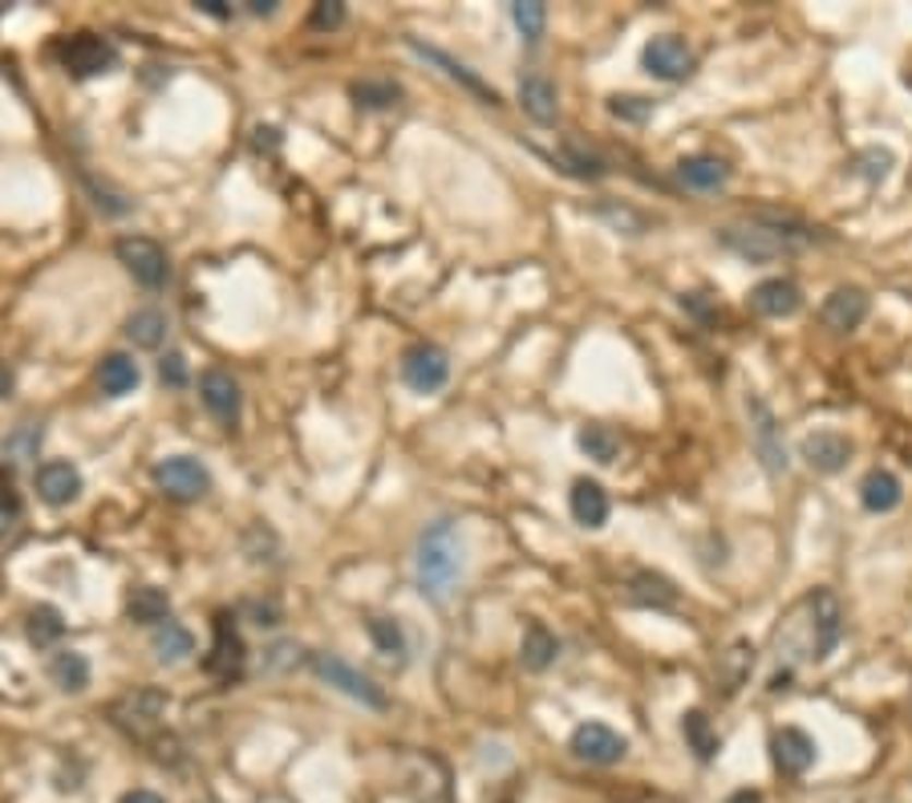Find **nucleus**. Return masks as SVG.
I'll return each instance as SVG.
<instances>
[{"label":"nucleus","instance_id":"1","mask_svg":"<svg viewBox=\"0 0 912 803\" xmlns=\"http://www.w3.org/2000/svg\"><path fill=\"white\" fill-rule=\"evenodd\" d=\"M843 637V609L831 588H812L775 625V649L787 661H827Z\"/></svg>","mask_w":912,"mask_h":803},{"label":"nucleus","instance_id":"7","mask_svg":"<svg viewBox=\"0 0 912 803\" xmlns=\"http://www.w3.org/2000/svg\"><path fill=\"white\" fill-rule=\"evenodd\" d=\"M451 377V361L442 353L439 345H410L406 358H401V382L413 389V394H434V389L446 386Z\"/></svg>","mask_w":912,"mask_h":803},{"label":"nucleus","instance_id":"4","mask_svg":"<svg viewBox=\"0 0 912 803\" xmlns=\"http://www.w3.org/2000/svg\"><path fill=\"white\" fill-rule=\"evenodd\" d=\"M115 256L122 260V268H127L143 288H163L167 285V276H171L167 252H163L155 240H146V236H122L115 244Z\"/></svg>","mask_w":912,"mask_h":803},{"label":"nucleus","instance_id":"2","mask_svg":"<svg viewBox=\"0 0 912 803\" xmlns=\"http://www.w3.org/2000/svg\"><path fill=\"white\" fill-rule=\"evenodd\" d=\"M467 564V548L463 536L451 519H434L422 536H418V552H413V573H418V588L430 601H446L451 588L458 585Z\"/></svg>","mask_w":912,"mask_h":803},{"label":"nucleus","instance_id":"15","mask_svg":"<svg viewBox=\"0 0 912 803\" xmlns=\"http://www.w3.org/2000/svg\"><path fill=\"white\" fill-rule=\"evenodd\" d=\"M770 759L783 775H807L815 763V739L799 727H783L770 739Z\"/></svg>","mask_w":912,"mask_h":803},{"label":"nucleus","instance_id":"25","mask_svg":"<svg viewBox=\"0 0 912 803\" xmlns=\"http://www.w3.org/2000/svg\"><path fill=\"white\" fill-rule=\"evenodd\" d=\"M139 361L127 358V353H110V358L98 365V386L106 398H127V394H134V386H139Z\"/></svg>","mask_w":912,"mask_h":803},{"label":"nucleus","instance_id":"47","mask_svg":"<svg viewBox=\"0 0 912 803\" xmlns=\"http://www.w3.org/2000/svg\"><path fill=\"white\" fill-rule=\"evenodd\" d=\"M203 13H212V16H228V9H219V4H215V0H207V4H200Z\"/></svg>","mask_w":912,"mask_h":803},{"label":"nucleus","instance_id":"20","mask_svg":"<svg viewBox=\"0 0 912 803\" xmlns=\"http://www.w3.org/2000/svg\"><path fill=\"white\" fill-rule=\"evenodd\" d=\"M519 106H524V115H528L531 122H540V127H552L560 118V94L543 73L519 77Z\"/></svg>","mask_w":912,"mask_h":803},{"label":"nucleus","instance_id":"42","mask_svg":"<svg viewBox=\"0 0 912 803\" xmlns=\"http://www.w3.org/2000/svg\"><path fill=\"white\" fill-rule=\"evenodd\" d=\"M864 163H868V167H864V175H868L872 183L892 171V155H888V151H868V155H864Z\"/></svg>","mask_w":912,"mask_h":803},{"label":"nucleus","instance_id":"13","mask_svg":"<svg viewBox=\"0 0 912 803\" xmlns=\"http://www.w3.org/2000/svg\"><path fill=\"white\" fill-rule=\"evenodd\" d=\"M33 483H37V495H41L49 507H70V503L82 495V471L65 459L41 463L37 475H33Z\"/></svg>","mask_w":912,"mask_h":803},{"label":"nucleus","instance_id":"49","mask_svg":"<svg viewBox=\"0 0 912 803\" xmlns=\"http://www.w3.org/2000/svg\"><path fill=\"white\" fill-rule=\"evenodd\" d=\"M503 803H512V800H503Z\"/></svg>","mask_w":912,"mask_h":803},{"label":"nucleus","instance_id":"24","mask_svg":"<svg viewBox=\"0 0 912 803\" xmlns=\"http://www.w3.org/2000/svg\"><path fill=\"white\" fill-rule=\"evenodd\" d=\"M751 670H755V646L751 642H734V646L718 658V686L722 694H739L746 682H751Z\"/></svg>","mask_w":912,"mask_h":803},{"label":"nucleus","instance_id":"14","mask_svg":"<svg viewBox=\"0 0 912 803\" xmlns=\"http://www.w3.org/2000/svg\"><path fill=\"white\" fill-rule=\"evenodd\" d=\"M799 459L819 475H836L848 467V459H852V439H843V434H836V431L807 434V439L799 443Z\"/></svg>","mask_w":912,"mask_h":803},{"label":"nucleus","instance_id":"9","mask_svg":"<svg viewBox=\"0 0 912 803\" xmlns=\"http://www.w3.org/2000/svg\"><path fill=\"white\" fill-rule=\"evenodd\" d=\"M115 61H118L115 45L94 37V33H77V37H70L65 49H61V65H65L73 77H98V73H110L115 70Z\"/></svg>","mask_w":912,"mask_h":803},{"label":"nucleus","instance_id":"43","mask_svg":"<svg viewBox=\"0 0 912 803\" xmlns=\"http://www.w3.org/2000/svg\"><path fill=\"white\" fill-rule=\"evenodd\" d=\"M122 803H163V795H155V791H130V795H122Z\"/></svg>","mask_w":912,"mask_h":803},{"label":"nucleus","instance_id":"17","mask_svg":"<svg viewBox=\"0 0 912 803\" xmlns=\"http://www.w3.org/2000/svg\"><path fill=\"white\" fill-rule=\"evenodd\" d=\"M207 670H212L215 678H224V682L240 678V670H243V642L228 613L215 618V649H212V658H207Z\"/></svg>","mask_w":912,"mask_h":803},{"label":"nucleus","instance_id":"36","mask_svg":"<svg viewBox=\"0 0 912 803\" xmlns=\"http://www.w3.org/2000/svg\"><path fill=\"white\" fill-rule=\"evenodd\" d=\"M512 21L515 29L524 33V41L536 45L543 37V29H548V9L540 0H519V4H512Z\"/></svg>","mask_w":912,"mask_h":803},{"label":"nucleus","instance_id":"10","mask_svg":"<svg viewBox=\"0 0 912 803\" xmlns=\"http://www.w3.org/2000/svg\"><path fill=\"white\" fill-rule=\"evenodd\" d=\"M572 755L585 763H597V767H613V763H621L628 755V743L604 722H585V727L572 731Z\"/></svg>","mask_w":912,"mask_h":803},{"label":"nucleus","instance_id":"5","mask_svg":"<svg viewBox=\"0 0 912 803\" xmlns=\"http://www.w3.org/2000/svg\"><path fill=\"white\" fill-rule=\"evenodd\" d=\"M155 483L163 488V495H171L179 503H191V500H203L212 491V475H207V467L200 459H191V455H171V459H163L155 467Z\"/></svg>","mask_w":912,"mask_h":803},{"label":"nucleus","instance_id":"29","mask_svg":"<svg viewBox=\"0 0 912 803\" xmlns=\"http://www.w3.org/2000/svg\"><path fill=\"white\" fill-rule=\"evenodd\" d=\"M628 601L649 604V609H673L677 604V588L657 573H637L628 580Z\"/></svg>","mask_w":912,"mask_h":803},{"label":"nucleus","instance_id":"19","mask_svg":"<svg viewBox=\"0 0 912 803\" xmlns=\"http://www.w3.org/2000/svg\"><path fill=\"white\" fill-rule=\"evenodd\" d=\"M751 309L763 316H795L803 309V292H799L795 280H763V285L751 288Z\"/></svg>","mask_w":912,"mask_h":803},{"label":"nucleus","instance_id":"44","mask_svg":"<svg viewBox=\"0 0 912 803\" xmlns=\"http://www.w3.org/2000/svg\"><path fill=\"white\" fill-rule=\"evenodd\" d=\"M9 394H13V370L0 361V398H9Z\"/></svg>","mask_w":912,"mask_h":803},{"label":"nucleus","instance_id":"38","mask_svg":"<svg viewBox=\"0 0 912 803\" xmlns=\"http://www.w3.org/2000/svg\"><path fill=\"white\" fill-rule=\"evenodd\" d=\"M353 98H357V106L382 110L389 101H398V86H389V82H361V86H353Z\"/></svg>","mask_w":912,"mask_h":803},{"label":"nucleus","instance_id":"46","mask_svg":"<svg viewBox=\"0 0 912 803\" xmlns=\"http://www.w3.org/2000/svg\"><path fill=\"white\" fill-rule=\"evenodd\" d=\"M252 13H256V16H272V13H276V4H272V0H252Z\"/></svg>","mask_w":912,"mask_h":803},{"label":"nucleus","instance_id":"48","mask_svg":"<svg viewBox=\"0 0 912 803\" xmlns=\"http://www.w3.org/2000/svg\"><path fill=\"white\" fill-rule=\"evenodd\" d=\"M904 82H909V86H912V65H909V73H904Z\"/></svg>","mask_w":912,"mask_h":803},{"label":"nucleus","instance_id":"6","mask_svg":"<svg viewBox=\"0 0 912 803\" xmlns=\"http://www.w3.org/2000/svg\"><path fill=\"white\" fill-rule=\"evenodd\" d=\"M313 670H316L321 678H325L328 686H337L341 694H349L353 703L370 706V710H385L382 686H373L370 678L361 674V670H353L349 661L333 658V654H313Z\"/></svg>","mask_w":912,"mask_h":803},{"label":"nucleus","instance_id":"37","mask_svg":"<svg viewBox=\"0 0 912 803\" xmlns=\"http://www.w3.org/2000/svg\"><path fill=\"white\" fill-rule=\"evenodd\" d=\"M370 642L377 649H382L385 658H401L406 654V633H401V625L398 621H389V618H370Z\"/></svg>","mask_w":912,"mask_h":803},{"label":"nucleus","instance_id":"33","mask_svg":"<svg viewBox=\"0 0 912 803\" xmlns=\"http://www.w3.org/2000/svg\"><path fill=\"white\" fill-rule=\"evenodd\" d=\"M49 678H53L61 690H86L89 686V661L82 658V654H73V649L53 654V661H49Z\"/></svg>","mask_w":912,"mask_h":803},{"label":"nucleus","instance_id":"8","mask_svg":"<svg viewBox=\"0 0 912 803\" xmlns=\"http://www.w3.org/2000/svg\"><path fill=\"white\" fill-rule=\"evenodd\" d=\"M641 65H645V73H653L661 82H682V77L694 73V49H689L682 37L661 33V37H653V41L641 49Z\"/></svg>","mask_w":912,"mask_h":803},{"label":"nucleus","instance_id":"27","mask_svg":"<svg viewBox=\"0 0 912 803\" xmlns=\"http://www.w3.org/2000/svg\"><path fill=\"white\" fill-rule=\"evenodd\" d=\"M556 654H560L556 633L548 630L543 621H531L528 633H524V646H519V658H524V666H528L531 674H540V670H548V666L556 661Z\"/></svg>","mask_w":912,"mask_h":803},{"label":"nucleus","instance_id":"23","mask_svg":"<svg viewBox=\"0 0 912 803\" xmlns=\"http://www.w3.org/2000/svg\"><path fill=\"white\" fill-rule=\"evenodd\" d=\"M410 49H413V53H418V58H427V61H434V65H442V73H446V77H455V82H463V86L471 89V94H479V98H483V101H491V106H500V94H495V89L487 86V82H483V77H479V73H471V70H467L463 61L446 58L442 49H434V45H422V41H413V37H410Z\"/></svg>","mask_w":912,"mask_h":803},{"label":"nucleus","instance_id":"35","mask_svg":"<svg viewBox=\"0 0 912 803\" xmlns=\"http://www.w3.org/2000/svg\"><path fill=\"white\" fill-rule=\"evenodd\" d=\"M61 633H65V621H61V613L53 609V604H37V609L29 613V642L37 649L61 642Z\"/></svg>","mask_w":912,"mask_h":803},{"label":"nucleus","instance_id":"31","mask_svg":"<svg viewBox=\"0 0 912 803\" xmlns=\"http://www.w3.org/2000/svg\"><path fill=\"white\" fill-rule=\"evenodd\" d=\"M151 646H155L158 661H183L187 654L195 649V637H191V630H183L179 621H167V625H158L155 630Z\"/></svg>","mask_w":912,"mask_h":803},{"label":"nucleus","instance_id":"16","mask_svg":"<svg viewBox=\"0 0 912 803\" xmlns=\"http://www.w3.org/2000/svg\"><path fill=\"white\" fill-rule=\"evenodd\" d=\"M200 398H203V406L219 418V422H236V418H240L243 394H240V382H236L231 373H224V370L203 373L200 377Z\"/></svg>","mask_w":912,"mask_h":803},{"label":"nucleus","instance_id":"3","mask_svg":"<svg viewBox=\"0 0 912 803\" xmlns=\"http://www.w3.org/2000/svg\"><path fill=\"white\" fill-rule=\"evenodd\" d=\"M718 240H722L730 252H739L742 260H751V264H770V260H783V256H791V252L799 248L795 231L767 228V224H751V228H722V231H718Z\"/></svg>","mask_w":912,"mask_h":803},{"label":"nucleus","instance_id":"30","mask_svg":"<svg viewBox=\"0 0 912 803\" xmlns=\"http://www.w3.org/2000/svg\"><path fill=\"white\" fill-rule=\"evenodd\" d=\"M682 734H685V743H689V751H694L701 763H710L713 755L722 751V739H718V731H713L710 718L701 715V710H685V715H682Z\"/></svg>","mask_w":912,"mask_h":803},{"label":"nucleus","instance_id":"32","mask_svg":"<svg viewBox=\"0 0 912 803\" xmlns=\"http://www.w3.org/2000/svg\"><path fill=\"white\" fill-rule=\"evenodd\" d=\"M127 337L139 345V349H158L163 337H167V316L158 313V309H139V313L127 321Z\"/></svg>","mask_w":912,"mask_h":803},{"label":"nucleus","instance_id":"39","mask_svg":"<svg viewBox=\"0 0 912 803\" xmlns=\"http://www.w3.org/2000/svg\"><path fill=\"white\" fill-rule=\"evenodd\" d=\"M609 110H613L616 118H625V122H645V118L653 115V101H649V98H633V94H628V98H613V101H609Z\"/></svg>","mask_w":912,"mask_h":803},{"label":"nucleus","instance_id":"26","mask_svg":"<svg viewBox=\"0 0 912 803\" xmlns=\"http://www.w3.org/2000/svg\"><path fill=\"white\" fill-rule=\"evenodd\" d=\"M677 179L685 187H694V191H718V187H727L730 167L713 155H694L677 163Z\"/></svg>","mask_w":912,"mask_h":803},{"label":"nucleus","instance_id":"45","mask_svg":"<svg viewBox=\"0 0 912 803\" xmlns=\"http://www.w3.org/2000/svg\"><path fill=\"white\" fill-rule=\"evenodd\" d=\"M727 803H763V795H758V791H739V795H730Z\"/></svg>","mask_w":912,"mask_h":803},{"label":"nucleus","instance_id":"28","mask_svg":"<svg viewBox=\"0 0 912 803\" xmlns=\"http://www.w3.org/2000/svg\"><path fill=\"white\" fill-rule=\"evenodd\" d=\"M127 613L130 621H139V625H167L171 621V597L163 592V588H134L127 601Z\"/></svg>","mask_w":912,"mask_h":803},{"label":"nucleus","instance_id":"12","mask_svg":"<svg viewBox=\"0 0 912 803\" xmlns=\"http://www.w3.org/2000/svg\"><path fill=\"white\" fill-rule=\"evenodd\" d=\"M163 710H167V698H163L158 690H134V694H127L122 703H115L110 715H115L118 727L130 731L134 739H151V731L158 727Z\"/></svg>","mask_w":912,"mask_h":803},{"label":"nucleus","instance_id":"40","mask_svg":"<svg viewBox=\"0 0 912 803\" xmlns=\"http://www.w3.org/2000/svg\"><path fill=\"white\" fill-rule=\"evenodd\" d=\"M341 21H345V4H337V0H321L313 9V16H309L313 29H337Z\"/></svg>","mask_w":912,"mask_h":803},{"label":"nucleus","instance_id":"22","mask_svg":"<svg viewBox=\"0 0 912 803\" xmlns=\"http://www.w3.org/2000/svg\"><path fill=\"white\" fill-rule=\"evenodd\" d=\"M568 507L572 516H576V524H585V528H604L609 524V491L600 488L597 479H576L568 495Z\"/></svg>","mask_w":912,"mask_h":803},{"label":"nucleus","instance_id":"34","mask_svg":"<svg viewBox=\"0 0 912 803\" xmlns=\"http://www.w3.org/2000/svg\"><path fill=\"white\" fill-rule=\"evenodd\" d=\"M576 443H580V451H585L588 459H597V463H613L616 455H621V439H616V431H609V427H600V422L585 427Z\"/></svg>","mask_w":912,"mask_h":803},{"label":"nucleus","instance_id":"18","mask_svg":"<svg viewBox=\"0 0 912 803\" xmlns=\"http://www.w3.org/2000/svg\"><path fill=\"white\" fill-rule=\"evenodd\" d=\"M868 316V292L864 288H836L824 301V325L836 333H852Z\"/></svg>","mask_w":912,"mask_h":803},{"label":"nucleus","instance_id":"41","mask_svg":"<svg viewBox=\"0 0 912 803\" xmlns=\"http://www.w3.org/2000/svg\"><path fill=\"white\" fill-rule=\"evenodd\" d=\"M158 377H163L167 386H187V358L183 353H167V358L158 361Z\"/></svg>","mask_w":912,"mask_h":803},{"label":"nucleus","instance_id":"11","mask_svg":"<svg viewBox=\"0 0 912 803\" xmlns=\"http://www.w3.org/2000/svg\"><path fill=\"white\" fill-rule=\"evenodd\" d=\"M746 415H751V427H755V451L758 459H763V467H767L770 475L787 471V446H783V434H779V422H775V415H770V406L758 394H751L746 398Z\"/></svg>","mask_w":912,"mask_h":803},{"label":"nucleus","instance_id":"21","mask_svg":"<svg viewBox=\"0 0 912 803\" xmlns=\"http://www.w3.org/2000/svg\"><path fill=\"white\" fill-rule=\"evenodd\" d=\"M900 500H904V488H900V479L892 471H884V467H872V471L860 479V503L868 507L872 516L897 512Z\"/></svg>","mask_w":912,"mask_h":803}]
</instances>
